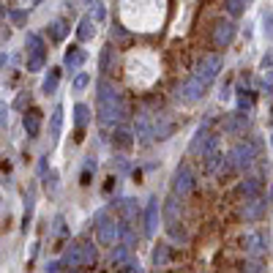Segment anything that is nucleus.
<instances>
[{
    "mask_svg": "<svg viewBox=\"0 0 273 273\" xmlns=\"http://www.w3.org/2000/svg\"><path fill=\"white\" fill-rule=\"evenodd\" d=\"M82 60H85V52L77 49V46H71V49L66 52V63H68V66H79Z\"/></svg>",
    "mask_w": 273,
    "mask_h": 273,
    "instance_id": "1a4fd4ad",
    "label": "nucleus"
},
{
    "mask_svg": "<svg viewBox=\"0 0 273 273\" xmlns=\"http://www.w3.org/2000/svg\"><path fill=\"white\" fill-rule=\"evenodd\" d=\"M5 3H8V8H27L33 0H5Z\"/></svg>",
    "mask_w": 273,
    "mask_h": 273,
    "instance_id": "4468645a",
    "label": "nucleus"
},
{
    "mask_svg": "<svg viewBox=\"0 0 273 273\" xmlns=\"http://www.w3.org/2000/svg\"><path fill=\"white\" fill-rule=\"evenodd\" d=\"M5 112H8V109H5V104L0 101V123H5V118H8V115H5Z\"/></svg>",
    "mask_w": 273,
    "mask_h": 273,
    "instance_id": "aec40b11",
    "label": "nucleus"
},
{
    "mask_svg": "<svg viewBox=\"0 0 273 273\" xmlns=\"http://www.w3.org/2000/svg\"><path fill=\"white\" fill-rule=\"evenodd\" d=\"M27 46H30V60H27V71H38L44 66V41L36 33H27Z\"/></svg>",
    "mask_w": 273,
    "mask_h": 273,
    "instance_id": "f257e3e1",
    "label": "nucleus"
},
{
    "mask_svg": "<svg viewBox=\"0 0 273 273\" xmlns=\"http://www.w3.org/2000/svg\"><path fill=\"white\" fill-rule=\"evenodd\" d=\"M257 189H260V183H257V181H249V183H243V191H246V194H257Z\"/></svg>",
    "mask_w": 273,
    "mask_h": 273,
    "instance_id": "f3484780",
    "label": "nucleus"
},
{
    "mask_svg": "<svg viewBox=\"0 0 273 273\" xmlns=\"http://www.w3.org/2000/svg\"><path fill=\"white\" fill-rule=\"evenodd\" d=\"M60 123H63V109L57 107V109H55V115H52V131H55V134L60 131Z\"/></svg>",
    "mask_w": 273,
    "mask_h": 273,
    "instance_id": "9b49d317",
    "label": "nucleus"
},
{
    "mask_svg": "<svg viewBox=\"0 0 273 273\" xmlns=\"http://www.w3.org/2000/svg\"><path fill=\"white\" fill-rule=\"evenodd\" d=\"M90 19H82V25H79V38H82V41H88L90 38Z\"/></svg>",
    "mask_w": 273,
    "mask_h": 273,
    "instance_id": "f8f14e48",
    "label": "nucleus"
},
{
    "mask_svg": "<svg viewBox=\"0 0 273 273\" xmlns=\"http://www.w3.org/2000/svg\"><path fill=\"white\" fill-rule=\"evenodd\" d=\"M115 238V224H101V230H98V243H104V246H109Z\"/></svg>",
    "mask_w": 273,
    "mask_h": 273,
    "instance_id": "6e6552de",
    "label": "nucleus"
},
{
    "mask_svg": "<svg viewBox=\"0 0 273 273\" xmlns=\"http://www.w3.org/2000/svg\"><path fill=\"white\" fill-rule=\"evenodd\" d=\"M156 227V205H150L148 208V232H153Z\"/></svg>",
    "mask_w": 273,
    "mask_h": 273,
    "instance_id": "ddd939ff",
    "label": "nucleus"
},
{
    "mask_svg": "<svg viewBox=\"0 0 273 273\" xmlns=\"http://www.w3.org/2000/svg\"><path fill=\"white\" fill-rule=\"evenodd\" d=\"M63 33H66V27H63L60 22H57V25H55V30H52V38H63Z\"/></svg>",
    "mask_w": 273,
    "mask_h": 273,
    "instance_id": "6ab92c4d",
    "label": "nucleus"
},
{
    "mask_svg": "<svg viewBox=\"0 0 273 273\" xmlns=\"http://www.w3.org/2000/svg\"><path fill=\"white\" fill-rule=\"evenodd\" d=\"M38 126H41V112H38V109H30V112L25 115V131H27V137H36L38 134Z\"/></svg>",
    "mask_w": 273,
    "mask_h": 273,
    "instance_id": "39448f33",
    "label": "nucleus"
},
{
    "mask_svg": "<svg viewBox=\"0 0 273 273\" xmlns=\"http://www.w3.org/2000/svg\"><path fill=\"white\" fill-rule=\"evenodd\" d=\"M3 63H5V55H0V66H3Z\"/></svg>",
    "mask_w": 273,
    "mask_h": 273,
    "instance_id": "412c9836",
    "label": "nucleus"
},
{
    "mask_svg": "<svg viewBox=\"0 0 273 273\" xmlns=\"http://www.w3.org/2000/svg\"><path fill=\"white\" fill-rule=\"evenodd\" d=\"M57 77H60V71H57V68H52V74L46 77V82H44V90H46V93H55V88H57Z\"/></svg>",
    "mask_w": 273,
    "mask_h": 273,
    "instance_id": "9d476101",
    "label": "nucleus"
},
{
    "mask_svg": "<svg viewBox=\"0 0 273 273\" xmlns=\"http://www.w3.org/2000/svg\"><path fill=\"white\" fill-rule=\"evenodd\" d=\"M85 85H88V74H79V77H77V82H74V88H77V90H82Z\"/></svg>",
    "mask_w": 273,
    "mask_h": 273,
    "instance_id": "a211bd4d",
    "label": "nucleus"
},
{
    "mask_svg": "<svg viewBox=\"0 0 273 273\" xmlns=\"http://www.w3.org/2000/svg\"><path fill=\"white\" fill-rule=\"evenodd\" d=\"M232 156H235V167H249L252 159H254V150L249 148V145H238Z\"/></svg>",
    "mask_w": 273,
    "mask_h": 273,
    "instance_id": "423d86ee",
    "label": "nucleus"
},
{
    "mask_svg": "<svg viewBox=\"0 0 273 273\" xmlns=\"http://www.w3.org/2000/svg\"><path fill=\"white\" fill-rule=\"evenodd\" d=\"M219 68H222V60H219V57H208V60H202L200 74H197V77H200L202 82H211V79H216Z\"/></svg>",
    "mask_w": 273,
    "mask_h": 273,
    "instance_id": "f03ea898",
    "label": "nucleus"
},
{
    "mask_svg": "<svg viewBox=\"0 0 273 273\" xmlns=\"http://www.w3.org/2000/svg\"><path fill=\"white\" fill-rule=\"evenodd\" d=\"M202 88H205V82H202L200 77L191 79V82H186V88H183V98H186V101H197V98H200V93H202Z\"/></svg>",
    "mask_w": 273,
    "mask_h": 273,
    "instance_id": "0eeeda50",
    "label": "nucleus"
},
{
    "mask_svg": "<svg viewBox=\"0 0 273 273\" xmlns=\"http://www.w3.org/2000/svg\"><path fill=\"white\" fill-rule=\"evenodd\" d=\"M241 11H243V0H230V14H241Z\"/></svg>",
    "mask_w": 273,
    "mask_h": 273,
    "instance_id": "dca6fc26",
    "label": "nucleus"
},
{
    "mask_svg": "<svg viewBox=\"0 0 273 273\" xmlns=\"http://www.w3.org/2000/svg\"><path fill=\"white\" fill-rule=\"evenodd\" d=\"M85 120H88V107H82V104H79V107H77V123L82 126Z\"/></svg>",
    "mask_w": 273,
    "mask_h": 273,
    "instance_id": "2eb2a0df",
    "label": "nucleus"
},
{
    "mask_svg": "<svg viewBox=\"0 0 273 273\" xmlns=\"http://www.w3.org/2000/svg\"><path fill=\"white\" fill-rule=\"evenodd\" d=\"M232 36H235V25H232V22H222L216 36H213V41H216V46H227L232 41Z\"/></svg>",
    "mask_w": 273,
    "mask_h": 273,
    "instance_id": "7ed1b4c3",
    "label": "nucleus"
},
{
    "mask_svg": "<svg viewBox=\"0 0 273 273\" xmlns=\"http://www.w3.org/2000/svg\"><path fill=\"white\" fill-rule=\"evenodd\" d=\"M191 186H194V183H191L189 170H178V175H175V191H178V194L186 197V194L191 191Z\"/></svg>",
    "mask_w": 273,
    "mask_h": 273,
    "instance_id": "20e7f679",
    "label": "nucleus"
}]
</instances>
